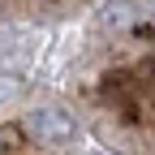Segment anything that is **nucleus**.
<instances>
[{"label": "nucleus", "mask_w": 155, "mask_h": 155, "mask_svg": "<svg viewBox=\"0 0 155 155\" xmlns=\"http://www.w3.org/2000/svg\"><path fill=\"white\" fill-rule=\"evenodd\" d=\"M35 129L43 134V138H52V142L73 138V121H69L65 112H39V116H35Z\"/></svg>", "instance_id": "obj_1"}, {"label": "nucleus", "mask_w": 155, "mask_h": 155, "mask_svg": "<svg viewBox=\"0 0 155 155\" xmlns=\"http://www.w3.org/2000/svg\"><path fill=\"white\" fill-rule=\"evenodd\" d=\"M9 95H13V82H9V78H0V104L9 99Z\"/></svg>", "instance_id": "obj_2"}]
</instances>
